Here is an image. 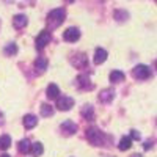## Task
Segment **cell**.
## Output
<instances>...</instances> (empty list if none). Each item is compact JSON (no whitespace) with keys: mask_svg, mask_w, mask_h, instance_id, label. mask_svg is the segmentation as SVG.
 <instances>
[{"mask_svg":"<svg viewBox=\"0 0 157 157\" xmlns=\"http://www.w3.org/2000/svg\"><path fill=\"white\" fill-rule=\"evenodd\" d=\"M63 21H64V10L57 8L47 14V25L50 29H57L58 25L63 24Z\"/></svg>","mask_w":157,"mask_h":157,"instance_id":"1","label":"cell"},{"mask_svg":"<svg viewBox=\"0 0 157 157\" xmlns=\"http://www.w3.org/2000/svg\"><path fill=\"white\" fill-rule=\"evenodd\" d=\"M86 138L91 145H102L104 140H105V135H104V132H101L99 129L91 127V129L86 130Z\"/></svg>","mask_w":157,"mask_h":157,"instance_id":"2","label":"cell"},{"mask_svg":"<svg viewBox=\"0 0 157 157\" xmlns=\"http://www.w3.org/2000/svg\"><path fill=\"white\" fill-rule=\"evenodd\" d=\"M132 75L135 78H138V80H145V78H148L151 75V69L146 66V64H138V66L134 68Z\"/></svg>","mask_w":157,"mask_h":157,"instance_id":"3","label":"cell"},{"mask_svg":"<svg viewBox=\"0 0 157 157\" xmlns=\"http://www.w3.org/2000/svg\"><path fill=\"white\" fill-rule=\"evenodd\" d=\"M72 105H74V99L69 98V96H60V98L57 99V109L61 110V112L69 110Z\"/></svg>","mask_w":157,"mask_h":157,"instance_id":"4","label":"cell"},{"mask_svg":"<svg viewBox=\"0 0 157 157\" xmlns=\"http://www.w3.org/2000/svg\"><path fill=\"white\" fill-rule=\"evenodd\" d=\"M49 41H50V33L47 30H43L41 33L36 36V47L41 50V49L46 47V44H49Z\"/></svg>","mask_w":157,"mask_h":157,"instance_id":"5","label":"cell"},{"mask_svg":"<svg viewBox=\"0 0 157 157\" xmlns=\"http://www.w3.org/2000/svg\"><path fill=\"white\" fill-rule=\"evenodd\" d=\"M63 38L66 39L68 43H74L80 38V32H78V29H75V27H71V29H68L66 32H64Z\"/></svg>","mask_w":157,"mask_h":157,"instance_id":"6","label":"cell"},{"mask_svg":"<svg viewBox=\"0 0 157 157\" xmlns=\"http://www.w3.org/2000/svg\"><path fill=\"white\" fill-rule=\"evenodd\" d=\"M60 129H61V132H63L64 135H72V134L77 132V126H75L72 121H64V123L60 126Z\"/></svg>","mask_w":157,"mask_h":157,"instance_id":"7","label":"cell"},{"mask_svg":"<svg viewBox=\"0 0 157 157\" xmlns=\"http://www.w3.org/2000/svg\"><path fill=\"white\" fill-rule=\"evenodd\" d=\"M46 94L49 99H58V94H60V88L55 85V83H50L46 90Z\"/></svg>","mask_w":157,"mask_h":157,"instance_id":"8","label":"cell"},{"mask_svg":"<svg viewBox=\"0 0 157 157\" xmlns=\"http://www.w3.org/2000/svg\"><path fill=\"white\" fill-rule=\"evenodd\" d=\"M27 16L25 14H17L14 16V19H13V25H14L16 29H24L25 25H27Z\"/></svg>","mask_w":157,"mask_h":157,"instance_id":"9","label":"cell"},{"mask_svg":"<svg viewBox=\"0 0 157 157\" xmlns=\"http://www.w3.org/2000/svg\"><path fill=\"white\" fill-rule=\"evenodd\" d=\"M105 60H107V50L98 47L96 52H94V63L96 64H101V63H104Z\"/></svg>","mask_w":157,"mask_h":157,"instance_id":"10","label":"cell"},{"mask_svg":"<svg viewBox=\"0 0 157 157\" xmlns=\"http://www.w3.org/2000/svg\"><path fill=\"white\" fill-rule=\"evenodd\" d=\"M22 121H24L25 129H32V127H35V126L38 124V118H36L35 115H25Z\"/></svg>","mask_w":157,"mask_h":157,"instance_id":"11","label":"cell"},{"mask_svg":"<svg viewBox=\"0 0 157 157\" xmlns=\"http://www.w3.org/2000/svg\"><path fill=\"white\" fill-rule=\"evenodd\" d=\"M113 90H104V91H101V94H99V99L104 102V104H109L112 99H113Z\"/></svg>","mask_w":157,"mask_h":157,"instance_id":"12","label":"cell"},{"mask_svg":"<svg viewBox=\"0 0 157 157\" xmlns=\"http://www.w3.org/2000/svg\"><path fill=\"white\" fill-rule=\"evenodd\" d=\"M130 146H132V138L130 137H123L120 140V145H118V148H120L121 151H127Z\"/></svg>","mask_w":157,"mask_h":157,"instance_id":"13","label":"cell"},{"mask_svg":"<svg viewBox=\"0 0 157 157\" xmlns=\"http://www.w3.org/2000/svg\"><path fill=\"white\" fill-rule=\"evenodd\" d=\"M30 149H32V145H30V141L27 138H24V140L19 141V151L21 152L27 154V152H30Z\"/></svg>","mask_w":157,"mask_h":157,"instance_id":"14","label":"cell"},{"mask_svg":"<svg viewBox=\"0 0 157 157\" xmlns=\"http://www.w3.org/2000/svg\"><path fill=\"white\" fill-rule=\"evenodd\" d=\"M110 80L112 82H123L124 80V72L123 71H112L110 72Z\"/></svg>","mask_w":157,"mask_h":157,"instance_id":"15","label":"cell"},{"mask_svg":"<svg viewBox=\"0 0 157 157\" xmlns=\"http://www.w3.org/2000/svg\"><path fill=\"white\" fill-rule=\"evenodd\" d=\"M30 152L35 155V157H39L43 152H44V148H43V145L41 143H33L32 145V149H30Z\"/></svg>","mask_w":157,"mask_h":157,"instance_id":"16","label":"cell"},{"mask_svg":"<svg viewBox=\"0 0 157 157\" xmlns=\"http://www.w3.org/2000/svg\"><path fill=\"white\" fill-rule=\"evenodd\" d=\"M11 145V137L10 135H2L0 137V149H8Z\"/></svg>","mask_w":157,"mask_h":157,"instance_id":"17","label":"cell"},{"mask_svg":"<svg viewBox=\"0 0 157 157\" xmlns=\"http://www.w3.org/2000/svg\"><path fill=\"white\" fill-rule=\"evenodd\" d=\"M35 66H36L39 71H44V69H47V60H46V58H43V57L36 58V60H35Z\"/></svg>","mask_w":157,"mask_h":157,"instance_id":"18","label":"cell"},{"mask_svg":"<svg viewBox=\"0 0 157 157\" xmlns=\"http://www.w3.org/2000/svg\"><path fill=\"white\" fill-rule=\"evenodd\" d=\"M41 115L43 116H52L54 115V109H52V105H49V104H43L41 105Z\"/></svg>","mask_w":157,"mask_h":157,"instance_id":"19","label":"cell"},{"mask_svg":"<svg viewBox=\"0 0 157 157\" xmlns=\"http://www.w3.org/2000/svg\"><path fill=\"white\" fill-rule=\"evenodd\" d=\"M5 54H6V55H16V54H17V46H16L14 43L8 44V46L5 47Z\"/></svg>","mask_w":157,"mask_h":157,"instance_id":"20","label":"cell"},{"mask_svg":"<svg viewBox=\"0 0 157 157\" xmlns=\"http://www.w3.org/2000/svg\"><path fill=\"white\" fill-rule=\"evenodd\" d=\"M82 115L85 118H88V120H93V109H91L90 105H86L83 110H82Z\"/></svg>","mask_w":157,"mask_h":157,"instance_id":"21","label":"cell"},{"mask_svg":"<svg viewBox=\"0 0 157 157\" xmlns=\"http://www.w3.org/2000/svg\"><path fill=\"white\" fill-rule=\"evenodd\" d=\"M130 138L132 140H140V134L137 132V130H130Z\"/></svg>","mask_w":157,"mask_h":157,"instance_id":"22","label":"cell"},{"mask_svg":"<svg viewBox=\"0 0 157 157\" xmlns=\"http://www.w3.org/2000/svg\"><path fill=\"white\" fill-rule=\"evenodd\" d=\"M149 148H151V141H146L145 143V149H149Z\"/></svg>","mask_w":157,"mask_h":157,"instance_id":"23","label":"cell"},{"mask_svg":"<svg viewBox=\"0 0 157 157\" xmlns=\"http://www.w3.org/2000/svg\"><path fill=\"white\" fill-rule=\"evenodd\" d=\"M0 157H10L8 154H2V155H0Z\"/></svg>","mask_w":157,"mask_h":157,"instance_id":"24","label":"cell"},{"mask_svg":"<svg viewBox=\"0 0 157 157\" xmlns=\"http://www.w3.org/2000/svg\"><path fill=\"white\" fill-rule=\"evenodd\" d=\"M132 157H141V155H138V154H135V155H132Z\"/></svg>","mask_w":157,"mask_h":157,"instance_id":"25","label":"cell"},{"mask_svg":"<svg viewBox=\"0 0 157 157\" xmlns=\"http://www.w3.org/2000/svg\"><path fill=\"white\" fill-rule=\"evenodd\" d=\"M155 69H157V61H155Z\"/></svg>","mask_w":157,"mask_h":157,"instance_id":"26","label":"cell"},{"mask_svg":"<svg viewBox=\"0 0 157 157\" xmlns=\"http://www.w3.org/2000/svg\"><path fill=\"white\" fill-rule=\"evenodd\" d=\"M69 2H72V0H69Z\"/></svg>","mask_w":157,"mask_h":157,"instance_id":"27","label":"cell"}]
</instances>
